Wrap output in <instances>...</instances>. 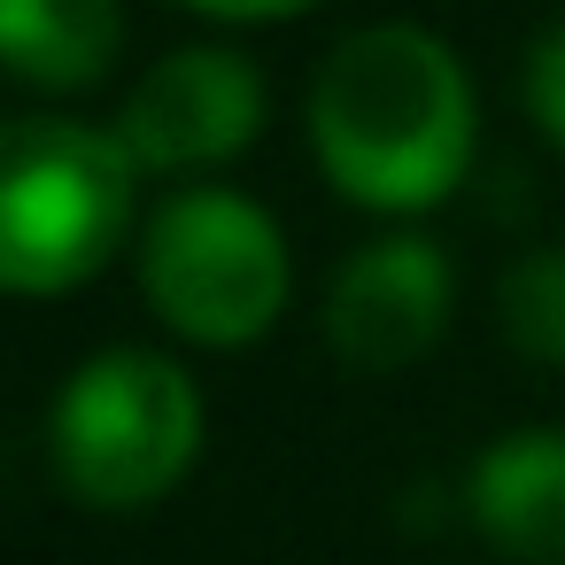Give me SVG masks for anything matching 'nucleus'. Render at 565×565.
<instances>
[{
	"label": "nucleus",
	"mask_w": 565,
	"mask_h": 565,
	"mask_svg": "<svg viewBox=\"0 0 565 565\" xmlns=\"http://www.w3.org/2000/svg\"><path fill=\"white\" fill-rule=\"evenodd\" d=\"M326 179L364 210H426L472 163V86L457 55L411 24L356 32L310 86Z\"/></svg>",
	"instance_id": "obj_1"
},
{
	"label": "nucleus",
	"mask_w": 565,
	"mask_h": 565,
	"mask_svg": "<svg viewBox=\"0 0 565 565\" xmlns=\"http://www.w3.org/2000/svg\"><path fill=\"white\" fill-rule=\"evenodd\" d=\"M132 148L63 117H32L0 148V279L55 295L94 279L132 225Z\"/></svg>",
	"instance_id": "obj_2"
},
{
	"label": "nucleus",
	"mask_w": 565,
	"mask_h": 565,
	"mask_svg": "<svg viewBox=\"0 0 565 565\" xmlns=\"http://www.w3.org/2000/svg\"><path fill=\"white\" fill-rule=\"evenodd\" d=\"M202 449V395L179 364L148 349H109L78 364L55 395V472L78 503L132 511L156 503Z\"/></svg>",
	"instance_id": "obj_3"
},
{
	"label": "nucleus",
	"mask_w": 565,
	"mask_h": 565,
	"mask_svg": "<svg viewBox=\"0 0 565 565\" xmlns=\"http://www.w3.org/2000/svg\"><path fill=\"white\" fill-rule=\"evenodd\" d=\"M140 279H148V302L163 326H179L186 341H210V349H241L287 302V241L256 202H241L225 186H194V194L163 202Z\"/></svg>",
	"instance_id": "obj_4"
},
{
	"label": "nucleus",
	"mask_w": 565,
	"mask_h": 565,
	"mask_svg": "<svg viewBox=\"0 0 565 565\" xmlns=\"http://www.w3.org/2000/svg\"><path fill=\"white\" fill-rule=\"evenodd\" d=\"M256 125H264V78L225 47H186V55H163L132 86L117 140L148 171H202L241 156Z\"/></svg>",
	"instance_id": "obj_5"
},
{
	"label": "nucleus",
	"mask_w": 565,
	"mask_h": 565,
	"mask_svg": "<svg viewBox=\"0 0 565 565\" xmlns=\"http://www.w3.org/2000/svg\"><path fill=\"white\" fill-rule=\"evenodd\" d=\"M449 326V264L434 241H372L349 256L326 302V333L341 364L356 372H403L418 364Z\"/></svg>",
	"instance_id": "obj_6"
},
{
	"label": "nucleus",
	"mask_w": 565,
	"mask_h": 565,
	"mask_svg": "<svg viewBox=\"0 0 565 565\" xmlns=\"http://www.w3.org/2000/svg\"><path fill=\"white\" fill-rule=\"evenodd\" d=\"M472 526L519 565H565V434H511L465 480Z\"/></svg>",
	"instance_id": "obj_7"
},
{
	"label": "nucleus",
	"mask_w": 565,
	"mask_h": 565,
	"mask_svg": "<svg viewBox=\"0 0 565 565\" xmlns=\"http://www.w3.org/2000/svg\"><path fill=\"white\" fill-rule=\"evenodd\" d=\"M125 40L117 0H0V47L24 86H94Z\"/></svg>",
	"instance_id": "obj_8"
},
{
	"label": "nucleus",
	"mask_w": 565,
	"mask_h": 565,
	"mask_svg": "<svg viewBox=\"0 0 565 565\" xmlns=\"http://www.w3.org/2000/svg\"><path fill=\"white\" fill-rule=\"evenodd\" d=\"M503 333L534 364H565V248H534L503 279Z\"/></svg>",
	"instance_id": "obj_9"
},
{
	"label": "nucleus",
	"mask_w": 565,
	"mask_h": 565,
	"mask_svg": "<svg viewBox=\"0 0 565 565\" xmlns=\"http://www.w3.org/2000/svg\"><path fill=\"white\" fill-rule=\"evenodd\" d=\"M526 109H534V125L565 148V24L542 32L534 55H526Z\"/></svg>",
	"instance_id": "obj_10"
},
{
	"label": "nucleus",
	"mask_w": 565,
	"mask_h": 565,
	"mask_svg": "<svg viewBox=\"0 0 565 565\" xmlns=\"http://www.w3.org/2000/svg\"><path fill=\"white\" fill-rule=\"evenodd\" d=\"M186 9H202V17H233V24H264V17H295V9H310V0H186Z\"/></svg>",
	"instance_id": "obj_11"
}]
</instances>
